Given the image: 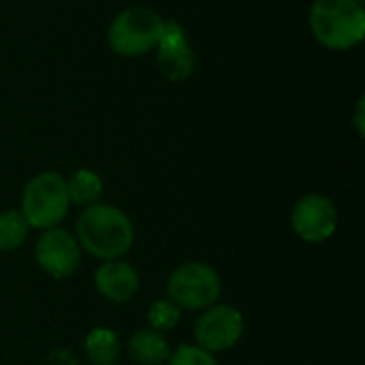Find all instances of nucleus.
I'll return each mask as SVG.
<instances>
[{"label":"nucleus","mask_w":365,"mask_h":365,"mask_svg":"<svg viewBox=\"0 0 365 365\" xmlns=\"http://www.w3.org/2000/svg\"><path fill=\"white\" fill-rule=\"evenodd\" d=\"M75 235L79 248L103 261L122 259L135 242L130 218L109 203L88 205L77 218Z\"/></svg>","instance_id":"f257e3e1"},{"label":"nucleus","mask_w":365,"mask_h":365,"mask_svg":"<svg viewBox=\"0 0 365 365\" xmlns=\"http://www.w3.org/2000/svg\"><path fill=\"white\" fill-rule=\"evenodd\" d=\"M310 30L327 49H351L365 36V9L357 0H314Z\"/></svg>","instance_id":"f03ea898"},{"label":"nucleus","mask_w":365,"mask_h":365,"mask_svg":"<svg viewBox=\"0 0 365 365\" xmlns=\"http://www.w3.org/2000/svg\"><path fill=\"white\" fill-rule=\"evenodd\" d=\"M71 207L66 180L56 171H43L28 180L21 192V216L28 227L53 229L58 227Z\"/></svg>","instance_id":"7ed1b4c3"},{"label":"nucleus","mask_w":365,"mask_h":365,"mask_svg":"<svg viewBox=\"0 0 365 365\" xmlns=\"http://www.w3.org/2000/svg\"><path fill=\"white\" fill-rule=\"evenodd\" d=\"M163 24L165 19L154 9L128 6L113 17L107 30L109 47L124 58L141 56L158 45Z\"/></svg>","instance_id":"20e7f679"},{"label":"nucleus","mask_w":365,"mask_h":365,"mask_svg":"<svg viewBox=\"0 0 365 365\" xmlns=\"http://www.w3.org/2000/svg\"><path fill=\"white\" fill-rule=\"evenodd\" d=\"M220 278L218 274L199 261H190L173 269L167 282L171 304L184 310H207L220 297Z\"/></svg>","instance_id":"39448f33"},{"label":"nucleus","mask_w":365,"mask_h":365,"mask_svg":"<svg viewBox=\"0 0 365 365\" xmlns=\"http://www.w3.org/2000/svg\"><path fill=\"white\" fill-rule=\"evenodd\" d=\"M244 334V319L231 306H210L195 323V340L207 353H222L237 344Z\"/></svg>","instance_id":"423d86ee"},{"label":"nucleus","mask_w":365,"mask_h":365,"mask_svg":"<svg viewBox=\"0 0 365 365\" xmlns=\"http://www.w3.org/2000/svg\"><path fill=\"white\" fill-rule=\"evenodd\" d=\"M293 231L310 244H321L329 240L338 227V212L331 199L323 195L302 197L291 212Z\"/></svg>","instance_id":"0eeeda50"},{"label":"nucleus","mask_w":365,"mask_h":365,"mask_svg":"<svg viewBox=\"0 0 365 365\" xmlns=\"http://www.w3.org/2000/svg\"><path fill=\"white\" fill-rule=\"evenodd\" d=\"M34 259L53 278H68L79 265V244L64 229H45L34 246Z\"/></svg>","instance_id":"6e6552de"},{"label":"nucleus","mask_w":365,"mask_h":365,"mask_svg":"<svg viewBox=\"0 0 365 365\" xmlns=\"http://www.w3.org/2000/svg\"><path fill=\"white\" fill-rule=\"evenodd\" d=\"M158 68L171 81H186L195 73V51L178 21H165L158 38Z\"/></svg>","instance_id":"1a4fd4ad"},{"label":"nucleus","mask_w":365,"mask_h":365,"mask_svg":"<svg viewBox=\"0 0 365 365\" xmlns=\"http://www.w3.org/2000/svg\"><path fill=\"white\" fill-rule=\"evenodd\" d=\"M94 282H96L98 293L105 299L122 304V302H128L137 293L139 274L130 263H126L122 259H111V261H105L96 269Z\"/></svg>","instance_id":"9d476101"},{"label":"nucleus","mask_w":365,"mask_h":365,"mask_svg":"<svg viewBox=\"0 0 365 365\" xmlns=\"http://www.w3.org/2000/svg\"><path fill=\"white\" fill-rule=\"evenodd\" d=\"M130 357L141 365H160L171 357L169 342L160 331L154 329H139L128 340Z\"/></svg>","instance_id":"9b49d317"},{"label":"nucleus","mask_w":365,"mask_h":365,"mask_svg":"<svg viewBox=\"0 0 365 365\" xmlns=\"http://www.w3.org/2000/svg\"><path fill=\"white\" fill-rule=\"evenodd\" d=\"M86 355L94 365H113L120 357V338L107 327H96L86 338Z\"/></svg>","instance_id":"f8f14e48"},{"label":"nucleus","mask_w":365,"mask_h":365,"mask_svg":"<svg viewBox=\"0 0 365 365\" xmlns=\"http://www.w3.org/2000/svg\"><path fill=\"white\" fill-rule=\"evenodd\" d=\"M68 199L75 205H92L103 195V180L98 173L90 169H79L73 173V178L66 182Z\"/></svg>","instance_id":"ddd939ff"},{"label":"nucleus","mask_w":365,"mask_h":365,"mask_svg":"<svg viewBox=\"0 0 365 365\" xmlns=\"http://www.w3.org/2000/svg\"><path fill=\"white\" fill-rule=\"evenodd\" d=\"M28 222L17 210H6L0 214V250H15L28 237Z\"/></svg>","instance_id":"4468645a"},{"label":"nucleus","mask_w":365,"mask_h":365,"mask_svg":"<svg viewBox=\"0 0 365 365\" xmlns=\"http://www.w3.org/2000/svg\"><path fill=\"white\" fill-rule=\"evenodd\" d=\"M148 321L154 331H169L180 321V308L171 302H154L148 310Z\"/></svg>","instance_id":"2eb2a0df"},{"label":"nucleus","mask_w":365,"mask_h":365,"mask_svg":"<svg viewBox=\"0 0 365 365\" xmlns=\"http://www.w3.org/2000/svg\"><path fill=\"white\" fill-rule=\"evenodd\" d=\"M169 365H218L214 355L203 351L201 346L182 344L175 353H171Z\"/></svg>","instance_id":"dca6fc26"},{"label":"nucleus","mask_w":365,"mask_h":365,"mask_svg":"<svg viewBox=\"0 0 365 365\" xmlns=\"http://www.w3.org/2000/svg\"><path fill=\"white\" fill-rule=\"evenodd\" d=\"M45 365H77V359H75L73 353L66 351V349H53V351L47 355Z\"/></svg>","instance_id":"f3484780"},{"label":"nucleus","mask_w":365,"mask_h":365,"mask_svg":"<svg viewBox=\"0 0 365 365\" xmlns=\"http://www.w3.org/2000/svg\"><path fill=\"white\" fill-rule=\"evenodd\" d=\"M355 124H357V133L364 135L365 124H364V98H359L357 103V111H355Z\"/></svg>","instance_id":"a211bd4d"}]
</instances>
